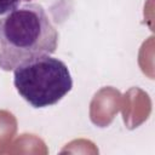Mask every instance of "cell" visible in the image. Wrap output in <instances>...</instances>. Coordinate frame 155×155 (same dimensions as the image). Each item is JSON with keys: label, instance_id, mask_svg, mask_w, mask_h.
<instances>
[{"label": "cell", "instance_id": "cell-1", "mask_svg": "<svg viewBox=\"0 0 155 155\" xmlns=\"http://www.w3.org/2000/svg\"><path fill=\"white\" fill-rule=\"evenodd\" d=\"M58 31L45 8L25 4L0 18V69L13 71L34 58L52 54Z\"/></svg>", "mask_w": 155, "mask_h": 155}, {"label": "cell", "instance_id": "cell-2", "mask_svg": "<svg viewBox=\"0 0 155 155\" xmlns=\"http://www.w3.org/2000/svg\"><path fill=\"white\" fill-rule=\"evenodd\" d=\"M13 85L31 107L46 108L70 92L73 79L63 61L46 54L17 67L13 70Z\"/></svg>", "mask_w": 155, "mask_h": 155}, {"label": "cell", "instance_id": "cell-3", "mask_svg": "<svg viewBox=\"0 0 155 155\" xmlns=\"http://www.w3.org/2000/svg\"><path fill=\"white\" fill-rule=\"evenodd\" d=\"M23 0H0V16L6 15L19 6Z\"/></svg>", "mask_w": 155, "mask_h": 155}]
</instances>
